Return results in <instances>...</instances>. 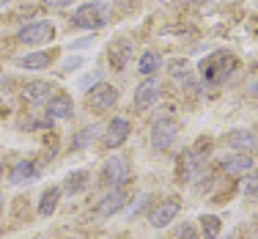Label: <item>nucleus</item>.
<instances>
[{
  "mask_svg": "<svg viewBox=\"0 0 258 239\" xmlns=\"http://www.w3.org/2000/svg\"><path fill=\"white\" fill-rule=\"evenodd\" d=\"M233 69H236V58L225 50H217V52L209 55V58L201 61V77H204V83L212 85V88L220 83H225V80L233 75Z\"/></svg>",
  "mask_w": 258,
  "mask_h": 239,
  "instance_id": "nucleus-1",
  "label": "nucleus"
},
{
  "mask_svg": "<svg viewBox=\"0 0 258 239\" xmlns=\"http://www.w3.org/2000/svg\"><path fill=\"white\" fill-rule=\"evenodd\" d=\"M72 25L85 28V30H99L107 25V6L94 0V3H85L72 14Z\"/></svg>",
  "mask_w": 258,
  "mask_h": 239,
  "instance_id": "nucleus-2",
  "label": "nucleus"
},
{
  "mask_svg": "<svg viewBox=\"0 0 258 239\" xmlns=\"http://www.w3.org/2000/svg\"><path fill=\"white\" fill-rule=\"evenodd\" d=\"M176 138H179V121L176 118L162 115V118L154 121V127H151V146L157 151H168L176 143Z\"/></svg>",
  "mask_w": 258,
  "mask_h": 239,
  "instance_id": "nucleus-3",
  "label": "nucleus"
},
{
  "mask_svg": "<svg viewBox=\"0 0 258 239\" xmlns=\"http://www.w3.org/2000/svg\"><path fill=\"white\" fill-rule=\"evenodd\" d=\"M52 36H55L52 22L39 20V22H30V25L22 28L20 33H17V41H20V44H47V41H52Z\"/></svg>",
  "mask_w": 258,
  "mask_h": 239,
  "instance_id": "nucleus-4",
  "label": "nucleus"
},
{
  "mask_svg": "<svg viewBox=\"0 0 258 239\" xmlns=\"http://www.w3.org/2000/svg\"><path fill=\"white\" fill-rule=\"evenodd\" d=\"M126 179H129V162L121 154L110 157L107 162H104V168H102V182L110 185V187H121Z\"/></svg>",
  "mask_w": 258,
  "mask_h": 239,
  "instance_id": "nucleus-5",
  "label": "nucleus"
},
{
  "mask_svg": "<svg viewBox=\"0 0 258 239\" xmlns=\"http://www.w3.org/2000/svg\"><path fill=\"white\" fill-rule=\"evenodd\" d=\"M115 99H118V91L113 88V85L107 83H99L94 91L88 94V105L96 110V113H102V110H110L115 105Z\"/></svg>",
  "mask_w": 258,
  "mask_h": 239,
  "instance_id": "nucleus-6",
  "label": "nucleus"
},
{
  "mask_svg": "<svg viewBox=\"0 0 258 239\" xmlns=\"http://www.w3.org/2000/svg\"><path fill=\"white\" fill-rule=\"evenodd\" d=\"M126 193L121 187H115V193L104 195V198L96 204V217H113V214H118L121 209L126 206Z\"/></svg>",
  "mask_w": 258,
  "mask_h": 239,
  "instance_id": "nucleus-7",
  "label": "nucleus"
},
{
  "mask_svg": "<svg viewBox=\"0 0 258 239\" xmlns=\"http://www.w3.org/2000/svg\"><path fill=\"white\" fill-rule=\"evenodd\" d=\"M181 209V201L179 198H168V201H159V206L151 212V225L154 228H165L170 220H176V214Z\"/></svg>",
  "mask_w": 258,
  "mask_h": 239,
  "instance_id": "nucleus-8",
  "label": "nucleus"
},
{
  "mask_svg": "<svg viewBox=\"0 0 258 239\" xmlns=\"http://www.w3.org/2000/svg\"><path fill=\"white\" fill-rule=\"evenodd\" d=\"M129 130H132V127H129L126 118H113L107 124V132L102 135V143L107 146V149H118V146L129 138Z\"/></svg>",
  "mask_w": 258,
  "mask_h": 239,
  "instance_id": "nucleus-9",
  "label": "nucleus"
},
{
  "mask_svg": "<svg viewBox=\"0 0 258 239\" xmlns=\"http://www.w3.org/2000/svg\"><path fill=\"white\" fill-rule=\"evenodd\" d=\"M157 96H159V83L151 77L143 80V83L138 85V91H135V107H138L140 113H146V110L157 102Z\"/></svg>",
  "mask_w": 258,
  "mask_h": 239,
  "instance_id": "nucleus-10",
  "label": "nucleus"
},
{
  "mask_svg": "<svg viewBox=\"0 0 258 239\" xmlns=\"http://www.w3.org/2000/svg\"><path fill=\"white\" fill-rule=\"evenodd\" d=\"M72 113H75V102H72V96L58 94V96H50V99H47V115H50V118L66 121V118H72Z\"/></svg>",
  "mask_w": 258,
  "mask_h": 239,
  "instance_id": "nucleus-11",
  "label": "nucleus"
},
{
  "mask_svg": "<svg viewBox=\"0 0 258 239\" xmlns=\"http://www.w3.org/2000/svg\"><path fill=\"white\" fill-rule=\"evenodd\" d=\"M50 83H44V80H36V83H28L25 91H22V99L28 102V105H41V102L50 99Z\"/></svg>",
  "mask_w": 258,
  "mask_h": 239,
  "instance_id": "nucleus-12",
  "label": "nucleus"
},
{
  "mask_svg": "<svg viewBox=\"0 0 258 239\" xmlns=\"http://www.w3.org/2000/svg\"><path fill=\"white\" fill-rule=\"evenodd\" d=\"M225 143H228L231 149H236V151H244V154H250V151L255 149V135L250 132V130H233V132H228Z\"/></svg>",
  "mask_w": 258,
  "mask_h": 239,
  "instance_id": "nucleus-13",
  "label": "nucleus"
},
{
  "mask_svg": "<svg viewBox=\"0 0 258 239\" xmlns=\"http://www.w3.org/2000/svg\"><path fill=\"white\" fill-rule=\"evenodd\" d=\"M223 170L228 176H244L247 170H253V157L244 154V151H242V154H233V157H228L223 162Z\"/></svg>",
  "mask_w": 258,
  "mask_h": 239,
  "instance_id": "nucleus-14",
  "label": "nucleus"
},
{
  "mask_svg": "<svg viewBox=\"0 0 258 239\" xmlns=\"http://www.w3.org/2000/svg\"><path fill=\"white\" fill-rule=\"evenodd\" d=\"M36 176H39V168H36V162H30V159H22V162L14 165V170H11V185H28V182H33Z\"/></svg>",
  "mask_w": 258,
  "mask_h": 239,
  "instance_id": "nucleus-15",
  "label": "nucleus"
},
{
  "mask_svg": "<svg viewBox=\"0 0 258 239\" xmlns=\"http://www.w3.org/2000/svg\"><path fill=\"white\" fill-rule=\"evenodd\" d=\"M129 58H132V44L126 39L113 41V47H110V64H113V69H124L129 64Z\"/></svg>",
  "mask_w": 258,
  "mask_h": 239,
  "instance_id": "nucleus-16",
  "label": "nucleus"
},
{
  "mask_svg": "<svg viewBox=\"0 0 258 239\" xmlns=\"http://www.w3.org/2000/svg\"><path fill=\"white\" fill-rule=\"evenodd\" d=\"M209 151H212V143H204V140H201L198 146H195L192 151H189L187 154V168H189V173H198L201 168H204L206 165V159H209Z\"/></svg>",
  "mask_w": 258,
  "mask_h": 239,
  "instance_id": "nucleus-17",
  "label": "nucleus"
},
{
  "mask_svg": "<svg viewBox=\"0 0 258 239\" xmlns=\"http://www.w3.org/2000/svg\"><path fill=\"white\" fill-rule=\"evenodd\" d=\"M88 185H91L88 170H72V173L66 176V182H63V190H66V193H72V195H77V193H85Z\"/></svg>",
  "mask_w": 258,
  "mask_h": 239,
  "instance_id": "nucleus-18",
  "label": "nucleus"
},
{
  "mask_svg": "<svg viewBox=\"0 0 258 239\" xmlns=\"http://www.w3.org/2000/svg\"><path fill=\"white\" fill-rule=\"evenodd\" d=\"M58 201H60V187H47L44 193H41V201H39L41 217H50V214L58 209Z\"/></svg>",
  "mask_w": 258,
  "mask_h": 239,
  "instance_id": "nucleus-19",
  "label": "nucleus"
},
{
  "mask_svg": "<svg viewBox=\"0 0 258 239\" xmlns=\"http://www.w3.org/2000/svg\"><path fill=\"white\" fill-rule=\"evenodd\" d=\"M50 61H52L50 52H28V55H22V58H20V66H22V69L36 72V69H47Z\"/></svg>",
  "mask_w": 258,
  "mask_h": 239,
  "instance_id": "nucleus-20",
  "label": "nucleus"
},
{
  "mask_svg": "<svg viewBox=\"0 0 258 239\" xmlns=\"http://www.w3.org/2000/svg\"><path fill=\"white\" fill-rule=\"evenodd\" d=\"M159 66H162V58H159L157 52H143L138 61V72L146 77H151L154 72H159Z\"/></svg>",
  "mask_w": 258,
  "mask_h": 239,
  "instance_id": "nucleus-21",
  "label": "nucleus"
},
{
  "mask_svg": "<svg viewBox=\"0 0 258 239\" xmlns=\"http://www.w3.org/2000/svg\"><path fill=\"white\" fill-rule=\"evenodd\" d=\"M220 228H223V220L217 214H201V231H204V239H217Z\"/></svg>",
  "mask_w": 258,
  "mask_h": 239,
  "instance_id": "nucleus-22",
  "label": "nucleus"
},
{
  "mask_svg": "<svg viewBox=\"0 0 258 239\" xmlns=\"http://www.w3.org/2000/svg\"><path fill=\"white\" fill-rule=\"evenodd\" d=\"M242 187H244V195H250V198L258 201V170H247V173H244Z\"/></svg>",
  "mask_w": 258,
  "mask_h": 239,
  "instance_id": "nucleus-23",
  "label": "nucleus"
},
{
  "mask_svg": "<svg viewBox=\"0 0 258 239\" xmlns=\"http://www.w3.org/2000/svg\"><path fill=\"white\" fill-rule=\"evenodd\" d=\"M94 132H96L94 127H85V130H80L77 138L72 140V149H85V146H88V140L94 138Z\"/></svg>",
  "mask_w": 258,
  "mask_h": 239,
  "instance_id": "nucleus-24",
  "label": "nucleus"
},
{
  "mask_svg": "<svg viewBox=\"0 0 258 239\" xmlns=\"http://www.w3.org/2000/svg\"><path fill=\"white\" fill-rule=\"evenodd\" d=\"M176 239H198V236H195V228L189 223H181V228L176 231Z\"/></svg>",
  "mask_w": 258,
  "mask_h": 239,
  "instance_id": "nucleus-25",
  "label": "nucleus"
},
{
  "mask_svg": "<svg viewBox=\"0 0 258 239\" xmlns=\"http://www.w3.org/2000/svg\"><path fill=\"white\" fill-rule=\"evenodd\" d=\"M85 47H91V39H77V41H72V50H85Z\"/></svg>",
  "mask_w": 258,
  "mask_h": 239,
  "instance_id": "nucleus-26",
  "label": "nucleus"
},
{
  "mask_svg": "<svg viewBox=\"0 0 258 239\" xmlns=\"http://www.w3.org/2000/svg\"><path fill=\"white\" fill-rule=\"evenodd\" d=\"M72 0H47V6H50V9H63V6H69Z\"/></svg>",
  "mask_w": 258,
  "mask_h": 239,
  "instance_id": "nucleus-27",
  "label": "nucleus"
},
{
  "mask_svg": "<svg viewBox=\"0 0 258 239\" xmlns=\"http://www.w3.org/2000/svg\"><path fill=\"white\" fill-rule=\"evenodd\" d=\"M96 77H99V75H96V72H94V75H88V77H85V80H83V85H88V83H94V80H96Z\"/></svg>",
  "mask_w": 258,
  "mask_h": 239,
  "instance_id": "nucleus-28",
  "label": "nucleus"
},
{
  "mask_svg": "<svg viewBox=\"0 0 258 239\" xmlns=\"http://www.w3.org/2000/svg\"><path fill=\"white\" fill-rule=\"evenodd\" d=\"M250 94H253V96H255V99H258V83L253 85V88H250Z\"/></svg>",
  "mask_w": 258,
  "mask_h": 239,
  "instance_id": "nucleus-29",
  "label": "nucleus"
},
{
  "mask_svg": "<svg viewBox=\"0 0 258 239\" xmlns=\"http://www.w3.org/2000/svg\"><path fill=\"white\" fill-rule=\"evenodd\" d=\"M0 176H3V157H0Z\"/></svg>",
  "mask_w": 258,
  "mask_h": 239,
  "instance_id": "nucleus-30",
  "label": "nucleus"
},
{
  "mask_svg": "<svg viewBox=\"0 0 258 239\" xmlns=\"http://www.w3.org/2000/svg\"><path fill=\"white\" fill-rule=\"evenodd\" d=\"M6 3H9V0H0V6H6Z\"/></svg>",
  "mask_w": 258,
  "mask_h": 239,
  "instance_id": "nucleus-31",
  "label": "nucleus"
},
{
  "mask_svg": "<svg viewBox=\"0 0 258 239\" xmlns=\"http://www.w3.org/2000/svg\"><path fill=\"white\" fill-rule=\"evenodd\" d=\"M72 239H75V236H72Z\"/></svg>",
  "mask_w": 258,
  "mask_h": 239,
  "instance_id": "nucleus-32",
  "label": "nucleus"
}]
</instances>
